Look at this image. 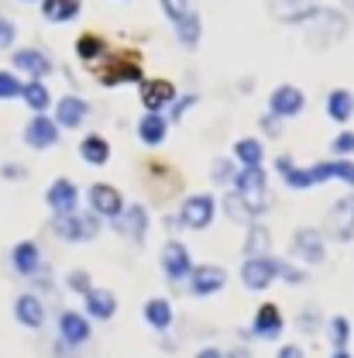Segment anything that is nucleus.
Instances as JSON below:
<instances>
[{"label": "nucleus", "instance_id": "1", "mask_svg": "<svg viewBox=\"0 0 354 358\" xmlns=\"http://www.w3.org/2000/svg\"><path fill=\"white\" fill-rule=\"evenodd\" d=\"M307 28V42L310 48H330L348 35V17L334 7H310L300 21Z\"/></svg>", "mask_w": 354, "mask_h": 358}, {"label": "nucleus", "instance_id": "2", "mask_svg": "<svg viewBox=\"0 0 354 358\" xmlns=\"http://www.w3.org/2000/svg\"><path fill=\"white\" fill-rule=\"evenodd\" d=\"M234 186H237L234 196L244 203V210H248L251 217H258L268 207V179L258 166H255V169H241V173L234 176Z\"/></svg>", "mask_w": 354, "mask_h": 358}, {"label": "nucleus", "instance_id": "3", "mask_svg": "<svg viewBox=\"0 0 354 358\" xmlns=\"http://www.w3.org/2000/svg\"><path fill=\"white\" fill-rule=\"evenodd\" d=\"M52 227L66 241H89L100 231V217L96 214H76V210H69V214H55Z\"/></svg>", "mask_w": 354, "mask_h": 358}, {"label": "nucleus", "instance_id": "4", "mask_svg": "<svg viewBox=\"0 0 354 358\" xmlns=\"http://www.w3.org/2000/svg\"><path fill=\"white\" fill-rule=\"evenodd\" d=\"M327 234L334 241H351L354 238V193L351 196H341L330 214H327Z\"/></svg>", "mask_w": 354, "mask_h": 358}, {"label": "nucleus", "instance_id": "5", "mask_svg": "<svg viewBox=\"0 0 354 358\" xmlns=\"http://www.w3.org/2000/svg\"><path fill=\"white\" fill-rule=\"evenodd\" d=\"M214 210H217L214 196H207V193H196V196L182 200V207H179V221L186 224V227H193V231H203L207 224L214 221Z\"/></svg>", "mask_w": 354, "mask_h": 358}, {"label": "nucleus", "instance_id": "6", "mask_svg": "<svg viewBox=\"0 0 354 358\" xmlns=\"http://www.w3.org/2000/svg\"><path fill=\"white\" fill-rule=\"evenodd\" d=\"M279 275V262L275 259H268V255H258V259H248L244 268H241V279H244V286L248 289H265L272 286V279Z\"/></svg>", "mask_w": 354, "mask_h": 358}, {"label": "nucleus", "instance_id": "7", "mask_svg": "<svg viewBox=\"0 0 354 358\" xmlns=\"http://www.w3.org/2000/svg\"><path fill=\"white\" fill-rule=\"evenodd\" d=\"M293 255H300L303 262H323L327 259V248H323V234L316 227H300L296 238H293Z\"/></svg>", "mask_w": 354, "mask_h": 358}, {"label": "nucleus", "instance_id": "8", "mask_svg": "<svg viewBox=\"0 0 354 358\" xmlns=\"http://www.w3.org/2000/svg\"><path fill=\"white\" fill-rule=\"evenodd\" d=\"M114 221H117V231H121L128 241H134V245L145 241V234H148V210H145L141 203H131V207L121 210Z\"/></svg>", "mask_w": 354, "mask_h": 358}, {"label": "nucleus", "instance_id": "9", "mask_svg": "<svg viewBox=\"0 0 354 358\" xmlns=\"http://www.w3.org/2000/svg\"><path fill=\"white\" fill-rule=\"evenodd\" d=\"M89 207H93L96 217H117L124 210V200H121V193L114 186L96 182V186H89Z\"/></svg>", "mask_w": 354, "mask_h": 358}, {"label": "nucleus", "instance_id": "10", "mask_svg": "<svg viewBox=\"0 0 354 358\" xmlns=\"http://www.w3.org/2000/svg\"><path fill=\"white\" fill-rule=\"evenodd\" d=\"M162 268H165L169 282H182V279H189L193 262H189V252H186V245L169 241V245L162 248Z\"/></svg>", "mask_w": 354, "mask_h": 358}, {"label": "nucleus", "instance_id": "11", "mask_svg": "<svg viewBox=\"0 0 354 358\" xmlns=\"http://www.w3.org/2000/svg\"><path fill=\"white\" fill-rule=\"evenodd\" d=\"M303 103H307L303 90L289 87V83H282V87L268 96V107H272V114H275V117H296V114L303 110Z\"/></svg>", "mask_w": 354, "mask_h": 358}, {"label": "nucleus", "instance_id": "12", "mask_svg": "<svg viewBox=\"0 0 354 358\" xmlns=\"http://www.w3.org/2000/svg\"><path fill=\"white\" fill-rule=\"evenodd\" d=\"M24 141L31 148H52L59 141V124L52 117H45V114H35L28 121V128H24Z\"/></svg>", "mask_w": 354, "mask_h": 358}, {"label": "nucleus", "instance_id": "13", "mask_svg": "<svg viewBox=\"0 0 354 358\" xmlns=\"http://www.w3.org/2000/svg\"><path fill=\"white\" fill-rule=\"evenodd\" d=\"M223 282H227V272H223L221 266H200L189 272V286H193L196 296L217 293V289H223Z\"/></svg>", "mask_w": 354, "mask_h": 358}, {"label": "nucleus", "instance_id": "14", "mask_svg": "<svg viewBox=\"0 0 354 358\" xmlns=\"http://www.w3.org/2000/svg\"><path fill=\"white\" fill-rule=\"evenodd\" d=\"M89 114V103L83 96H62L59 107H55V124L59 128H80L87 121Z\"/></svg>", "mask_w": 354, "mask_h": 358}, {"label": "nucleus", "instance_id": "15", "mask_svg": "<svg viewBox=\"0 0 354 358\" xmlns=\"http://www.w3.org/2000/svg\"><path fill=\"white\" fill-rule=\"evenodd\" d=\"M307 176H310V186L327 182V179H344V182H351L354 186V162H348V159H337V162H316V166L307 169Z\"/></svg>", "mask_w": 354, "mask_h": 358}, {"label": "nucleus", "instance_id": "16", "mask_svg": "<svg viewBox=\"0 0 354 358\" xmlns=\"http://www.w3.org/2000/svg\"><path fill=\"white\" fill-rule=\"evenodd\" d=\"M59 334H62V341L66 345H73V348H80V345H87L89 341V324L83 313H73L66 310L59 317Z\"/></svg>", "mask_w": 354, "mask_h": 358}, {"label": "nucleus", "instance_id": "17", "mask_svg": "<svg viewBox=\"0 0 354 358\" xmlns=\"http://www.w3.org/2000/svg\"><path fill=\"white\" fill-rule=\"evenodd\" d=\"M48 207L55 210V214H69V210H76V200H80V193H76V186L69 182V179H55L52 186H48Z\"/></svg>", "mask_w": 354, "mask_h": 358}, {"label": "nucleus", "instance_id": "18", "mask_svg": "<svg viewBox=\"0 0 354 358\" xmlns=\"http://www.w3.org/2000/svg\"><path fill=\"white\" fill-rule=\"evenodd\" d=\"M14 69H21V73L42 80V76H48L52 62H48V55L38 52V48H17V52H14Z\"/></svg>", "mask_w": 354, "mask_h": 358}, {"label": "nucleus", "instance_id": "19", "mask_svg": "<svg viewBox=\"0 0 354 358\" xmlns=\"http://www.w3.org/2000/svg\"><path fill=\"white\" fill-rule=\"evenodd\" d=\"M310 7L313 0H268V14L275 21H286V24H300Z\"/></svg>", "mask_w": 354, "mask_h": 358}, {"label": "nucleus", "instance_id": "20", "mask_svg": "<svg viewBox=\"0 0 354 358\" xmlns=\"http://www.w3.org/2000/svg\"><path fill=\"white\" fill-rule=\"evenodd\" d=\"M14 317H17V324H24V327H42V320H45L42 300H38L35 293L17 296V303H14Z\"/></svg>", "mask_w": 354, "mask_h": 358}, {"label": "nucleus", "instance_id": "21", "mask_svg": "<svg viewBox=\"0 0 354 358\" xmlns=\"http://www.w3.org/2000/svg\"><path fill=\"white\" fill-rule=\"evenodd\" d=\"M10 262H14V268H17L21 275H35V272L42 268V252H38L35 241H21V245L10 252Z\"/></svg>", "mask_w": 354, "mask_h": 358}, {"label": "nucleus", "instance_id": "22", "mask_svg": "<svg viewBox=\"0 0 354 358\" xmlns=\"http://www.w3.org/2000/svg\"><path fill=\"white\" fill-rule=\"evenodd\" d=\"M172 96H176V90H172V83H165V80H155V83H145L141 87V100H145L148 114H158L165 103H172Z\"/></svg>", "mask_w": 354, "mask_h": 358}, {"label": "nucleus", "instance_id": "23", "mask_svg": "<svg viewBox=\"0 0 354 358\" xmlns=\"http://www.w3.org/2000/svg\"><path fill=\"white\" fill-rule=\"evenodd\" d=\"M327 114L337 121V124H348L354 117V93L351 90H334L327 96Z\"/></svg>", "mask_w": 354, "mask_h": 358}, {"label": "nucleus", "instance_id": "24", "mask_svg": "<svg viewBox=\"0 0 354 358\" xmlns=\"http://www.w3.org/2000/svg\"><path fill=\"white\" fill-rule=\"evenodd\" d=\"M255 334H258V338H265V341H272V338H279V334H282V313L275 310L272 303H265L262 310L255 313Z\"/></svg>", "mask_w": 354, "mask_h": 358}, {"label": "nucleus", "instance_id": "25", "mask_svg": "<svg viewBox=\"0 0 354 358\" xmlns=\"http://www.w3.org/2000/svg\"><path fill=\"white\" fill-rule=\"evenodd\" d=\"M200 35H203V21H200V14L189 7V10L176 21V38L186 45V48H193V45L200 42Z\"/></svg>", "mask_w": 354, "mask_h": 358}, {"label": "nucleus", "instance_id": "26", "mask_svg": "<svg viewBox=\"0 0 354 358\" xmlns=\"http://www.w3.org/2000/svg\"><path fill=\"white\" fill-rule=\"evenodd\" d=\"M42 14L52 24H66V21H73L80 14V0H45Z\"/></svg>", "mask_w": 354, "mask_h": 358}, {"label": "nucleus", "instance_id": "27", "mask_svg": "<svg viewBox=\"0 0 354 358\" xmlns=\"http://www.w3.org/2000/svg\"><path fill=\"white\" fill-rule=\"evenodd\" d=\"M87 310H89V317L110 320L114 310H117V300H114V293H107V289H89L87 293Z\"/></svg>", "mask_w": 354, "mask_h": 358}, {"label": "nucleus", "instance_id": "28", "mask_svg": "<svg viewBox=\"0 0 354 358\" xmlns=\"http://www.w3.org/2000/svg\"><path fill=\"white\" fill-rule=\"evenodd\" d=\"M165 131H169V124H165L162 114H145L141 124H138V134H141L145 145H162V141H165Z\"/></svg>", "mask_w": 354, "mask_h": 358}, {"label": "nucleus", "instance_id": "29", "mask_svg": "<svg viewBox=\"0 0 354 358\" xmlns=\"http://www.w3.org/2000/svg\"><path fill=\"white\" fill-rule=\"evenodd\" d=\"M21 96H24V103L35 110V114H45V107L52 103V96H48V87H45L42 80H31V83H21Z\"/></svg>", "mask_w": 354, "mask_h": 358}, {"label": "nucleus", "instance_id": "30", "mask_svg": "<svg viewBox=\"0 0 354 358\" xmlns=\"http://www.w3.org/2000/svg\"><path fill=\"white\" fill-rule=\"evenodd\" d=\"M80 155L87 159L89 166H103L110 159V145L100 134H89V138H83V145H80Z\"/></svg>", "mask_w": 354, "mask_h": 358}, {"label": "nucleus", "instance_id": "31", "mask_svg": "<svg viewBox=\"0 0 354 358\" xmlns=\"http://www.w3.org/2000/svg\"><path fill=\"white\" fill-rule=\"evenodd\" d=\"M268 248H272V234H268V227H265V224H251V231H248V241H244V252H248V259L268 255Z\"/></svg>", "mask_w": 354, "mask_h": 358}, {"label": "nucleus", "instance_id": "32", "mask_svg": "<svg viewBox=\"0 0 354 358\" xmlns=\"http://www.w3.org/2000/svg\"><path fill=\"white\" fill-rule=\"evenodd\" d=\"M145 320H148L155 331H165V327L172 324V307H169L165 300H158V296H155V300H148V303H145Z\"/></svg>", "mask_w": 354, "mask_h": 358}, {"label": "nucleus", "instance_id": "33", "mask_svg": "<svg viewBox=\"0 0 354 358\" xmlns=\"http://www.w3.org/2000/svg\"><path fill=\"white\" fill-rule=\"evenodd\" d=\"M234 155H237V162H244V169L262 166V145H258L255 138H241V141L234 145Z\"/></svg>", "mask_w": 354, "mask_h": 358}, {"label": "nucleus", "instance_id": "34", "mask_svg": "<svg viewBox=\"0 0 354 358\" xmlns=\"http://www.w3.org/2000/svg\"><path fill=\"white\" fill-rule=\"evenodd\" d=\"M138 76H141L138 62H117V69H114V73H103L100 80H103L107 87H117V83H124V80H138Z\"/></svg>", "mask_w": 354, "mask_h": 358}, {"label": "nucleus", "instance_id": "35", "mask_svg": "<svg viewBox=\"0 0 354 358\" xmlns=\"http://www.w3.org/2000/svg\"><path fill=\"white\" fill-rule=\"evenodd\" d=\"M330 338H334V348H348V341H351V324H348L344 317H334V320H330Z\"/></svg>", "mask_w": 354, "mask_h": 358}, {"label": "nucleus", "instance_id": "36", "mask_svg": "<svg viewBox=\"0 0 354 358\" xmlns=\"http://www.w3.org/2000/svg\"><path fill=\"white\" fill-rule=\"evenodd\" d=\"M14 96H21L17 76L14 73H0V100H14Z\"/></svg>", "mask_w": 354, "mask_h": 358}, {"label": "nucleus", "instance_id": "37", "mask_svg": "<svg viewBox=\"0 0 354 358\" xmlns=\"http://www.w3.org/2000/svg\"><path fill=\"white\" fill-rule=\"evenodd\" d=\"M100 48H103V45H100V38H96V35H83V38H80V45H76L80 59H96V55H100Z\"/></svg>", "mask_w": 354, "mask_h": 358}, {"label": "nucleus", "instance_id": "38", "mask_svg": "<svg viewBox=\"0 0 354 358\" xmlns=\"http://www.w3.org/2000/svg\"><path fill=\"white\" fill-rule=\"evenodd\" d=\"M14 35H17V28H14V21H10V17H3V14H0V52H3V48H10V45H14Z\"/></svg>", "mask_w": 354, "mask_h": 358}, {"label": "nucleus", "instance_id": "39", "mask_svg": "<svg viewBox=\"0 0 354 358\" xmlns=\"http://www.w3.org/2000/svg\"><path fill=\"white\" fill-rule=\"evenodd\" d=\"M227 217H230V221H248V217H251V214L244 210V203H241L234 193L227 196Z\"/></svg>", "mask_w": 354, "mask_h": 358}, {"label": "nucleus", "instance_id": "40", "mask_svg": "<svg viewBox=\"0 0 354 358\" xmlns=\"http://www.w3.org/2000/svg\"><path fill=\"white\" fill-rule=\"evenodd\" d=\"M69 289H76V293H83V296H87L89 289H93V286H89V275L83 272V268L69 272Z\"/></svg>", "mask_w": 354, "mask_h": 358}, {"label": "nucleus", "instance_id": "41", "mask_svg": "<svg viewBox=\"0 0 354 358\" xmlns=\"http://www.w3.org/2000/svg\"><path fill=\"white\" fill-rule=\"evenodd\" d=\"M230 179H234L230 159H217V162H214V182H230Z\"/></svg>", "mask_w": 354, "mask_h": 358}, {"label": "nucleus", "instance_id": "42", "mask_svg": "<svg viewBox=\"0 0 354 358\" xmlns=\"http://www.w3.org/2000/svg\"><path fill=\"white\" fill-rule=\"evenodd\" d=\"M162 10H165L172 21H179V17L189 10V3H186V0H162Z\"/></svg>", "mask_w": 354, "mask_h": 358}, {"label": "nucleus", "instance_id": "43", "mask_svg": "<svg viewBox=\"0 0 354 358\" xmlns=\"http://www.w3.org/2000/svg\"><path fill=\"white\" fill-rule=\"evenodd\" d=\"M334 152H337V155H351L354 152V134L351 131L337 134V138H334Z\"/></svg>", "mask_w": 354, "mask_h": 358}, {"label": "nucleus", "instance_id": "44", "mask_svg": "<svg viewBox=\"0 0 354 358\" xmlns=\"http://www.w3.org/2000/svg\"><path fill=\"white\" fill-rule=\"evenodd\" d=\"M193 103H196V96H182V100H176V103H172V117H176V121H182V114H186Z\"/></svg>", "mask_w": 354, "mask_h": 358}, {"label": "nucleus", "instance_id": "45", "mask_svg": "<svg viewBox=\"0 0 354 358\" xmlns=\"http://www.w3.org/2000/svg\"><path fill=\"white\" fill-rule=\"evenodd\" d=\"M279 275H282V279H286V282H303V279H307V275H303V272H296V268L282 266V262H279Z\"/></svg>", "mask_w": 354, "mask_h": 358}, {"label": "nucleus", "instance_id": "46", "mask_svg": "<svg viewBox=\"0 0 354 358\" xmlns=\"http://www.w3.org/2000/svg\"><path fill=\"white\" fill-rule=\"evenodd\" d=\"M262 128H265L268 134H282V131H279V117H275V114H268V117H262Z\"/></svg>", "mask_w": 354, "mask_h": 358}, {"label": "nucleus", "instance_id": "47", "mask_svg": "<svg viewBox=\"0 0 354 358\" xmlns=\"http://www.w3.org/2000/svg\"><path fill=\"white\" fill-rule=\"evenodd\" d=\"M279 358H307V355H303V348H296V345H286V348L279 352Z\"/></svg>", "mask_w": 354, "mask_h": 358}, {"label": "nucleus", "instance_id": "48", "mask_svg": "<svg viewBox=\"0 0 354 358\" xmlns=\"http://www.w3.org/2000/svg\"><path fill=\"white\" fill-rule=\"evenodd\" d=\"M3 176L7 179H24V169H21V166H3Z\"/></svg>", "mask_w": 354, "mask_h": 358}, {"label": "nucleus", "instance_id": "49", "mask_svg": "<svg viewBox=\"0 0 354 358\" xmlns=\"http://www.w3.org/2000/svg\"><path fill=\"white\" fill-rule=\"evenodd\" d=\"M313 320H316L313 313H303V317H300V327H303V331H313V327H316Z\"/></svg>", "mask_w": 354, "mask_h": 358}, {"label": "nucleus", "instance_id": "50", "mask_svg": "<svg viewBox=\"0 0 354 358\" xmlns=\"http://www.w3.org/2000/svg\"><path fill=\"white\" fill-rule=\"evenodd\" d=\"M227 358H255V355H251L248 348H234V352H230V355H227Z\"/></svg>", "mask_w": 354, "mask_h": 358}, {"label": "nucleus", "instance_id": "51", "mask_svg": "<svg viewBox=\"0 0 354 358\" xmlns=\"http://www.w3.org/2000/svg\"><path fill=\"white\" fill-rule=\"evenodd\" d=\"M196 358H223L221 352H217V348H203V352H200V355Z\"/></svg>", "mask_w": 354, "mask_h": 358}, {"label": "nucleus", "instance_id": "52", "mask_svg": "<svg viewBox=\"0 0 354 358\" xmlns=\"http://www.w3.org/2000/svg\"><path fill=\"white\" fill-rule=\"evenodd\" d=\"M334 358H351V355H348L344 348H337V352H334Z\"/></svg>", "mask_w": 354, "mask_h": 358}, {"label": "nucleus", "instance_id": "53", "mask_svg": "<svg viewBox=\"0 0 354 358\" xmlns=\"http://www.w3.org/2000/svg\"><path fill=\"white\" fill-rule=\"evenodd\" d=\"M344 7H348V10H351V14H354V0H344Z\"/></svg>", "mask_w": 354, "mask_h": 358}]
</instances>
